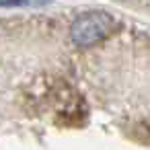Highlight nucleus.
Segmentation results:
<instances>
[{"label":"nucleus","instance_id":"f257e3e1","mask_svg":"<svg viewBox=\"0 0 150 150\" xmlns=\"http://www.w3.org/2000/svg\"><path fill=\"white\" fill-rule=\"evenodd\" d=\"M111 31H113V17L109 13L95 11V13H86V15L78 17L72 23L70 37L76 45L88 47V45H95L97 41L105 39Z\"/></svg>","mask_w":150,"mask_h":150}]
</instances>
